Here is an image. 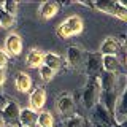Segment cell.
Wrapping results in <instances>:
<instances>
[{
    "label": "cell",
    "mask_w": 127,
    "mask_h": 127,
    "mask_svg": "<svg viewBox=\"0 0 127 127\" xmlns=\"http://www.w3.org/2000/svg\"><path fill=\"white\" fill-rule=\"evenodd\" d=\"M37 126L38 127H54V118L49 111H43L37 118Z\"/></svg>",
    "instance_id": "cell-22"
},
{
    "label": "cell",
    "mask_w": 127,
    "mask_h": 127,
    "mask_svg": "<svg viewBox=\"0 0 127 127\" xmlns=\"http://www.w3.org/2000/svg\"><path fill=\"white\" fill-rule=\"evenodd\" d=\"M40 75H41L43 81H51V79L54 78L56 71H54V70H51V68H48L46 65H41V67H40Z\"/></svg>",
    "instance_id": "cell-25"
},
{
    "label": "cell",
    "mask_w": 127,
    "mask_h": 127,
    "mask_svg": "<svg viewBox=\"0 0 127 127\" xmlns=\"http://www.w3.org/2000/svg\"><path fill=\"white\" fill-rule=\"evenodd\" d=\"M5 79H6V76H5V70H0V89H2L3 84H5Z\"/></svg>",
    "instance_id": "cell-27"
},
{
    "label": "cell",
    "mask_w": 127,
    "mask_h": 127,
    "mask_svg": "<svg viewBox=\"0 0 127 127\" xmlns=\"http://www.w3.org/2000/svg\"><path fill=\"white\" fill-rule=\"evenodd\" d=\"M14 24V18H11L10 14H6L5 11L0 8V27H5V29H10Z\"/></svg>",
    "instance_id": "cell-24"
},
{
    "label": "cell",
    "mask_w": 127,
    "mask_h": 127,
    "mask_svg": "<svg viewBox=\"0 0 127 127\" xmlns=\"http://www.w3.org/2000/svg\"><path fill=\"white\" fill-rule=\"evenodd\" d=\"M127 94L126 91H122L119 94V98L116 102V106H114V113H113V119H114V124H126L127 121Z\"/></svg>",
    "instance_id": "cell-9"
},
{
    "label": "cell",
    "mask_w": 127,
    "mask_h": 127,
    "mask_svg": "<svg viewBox=\"0 0 127 127\" xmlns=\"http://www.w3.org/2000/svg\"><path fill=\"white\" fill-rule=\"evenodd\" d=\"M113 127H126V124H114Z\"/></svg>",
    "instance_id": "cell-29"
},
{
    "label": "cell",
    "mask_w": 127,
    "mask_h": 127,
    "mask_svg": "<svg viewBox=\"0 0 127 127\" xmlns=\"http://www.w3.org/2000/svg\"><path fill=\"white\" fill-rule=\"evenodd\" d=\"M92 127H100V126H98V124H94V126H92Z\"/></svg>",
    "instance_id": "cell-30"
},
{
    "label": "cell",
    "mask_w": 127,
    "mask_h": 127,
    "mask_svg": "<svg viewBox=\"0 0 127 127\" xmlns=\"http://www.w3.org/2000/svg\"><path fill=\"white\" fill-rule=\"evenodd\" d=\"M84 68L89 78H98L102 75V56L98 53L87 54L86 62H84Z\"/></svg>",
    "instance_id": "cell-6"
},
{
    "label": "cell",
    "mask_w": 127,
    "mask_h": 127,
    "mask_svg": "<svg viewBox=\"0 0 127 127\" xmlns=\"http://www.w3.org/2000/svg\"><path fill=\"white\" fill-rule=\"evenodd\" d=\"M62 64H64V59L59 54H56V53H46L45 56H43V65H46L48 68H51L54 71H57L59 68H61Z\"/></svg>",
    "instance_id": "cell-19"
},
{
    "label": "cell",
    "mask_w": 127,
    "mask_h": 127,
    "mask_svg": "<svg viewBox=\"0 0 127 127\" xmlns=\"http://www.w3.org/2000/svg\"><path fill=\"white\" fill-rule=\"evenodd\" d=\"M92 110H94V116H92L94 124H98L100 127H113L114 126L113 116H111L108 111L103 108V105H102L100 102H98Z\"/></svg>",
    "instance_id": "cell-7"
},
{
    "label": "cell",
    "mask_w": 127,
    "mask_h": 127,
    "mask_svg": "<svg viewBox=\"0 0 127 127\" xmlns=\"http://www.w3.org/2000/svg\"><path fill=\"white\" fill-rule=\"evenodd\" d=\"M122 51V45L118 38L114 37H108L100 46V56H118Z\"/></svg>",
    "instance_id": "cell-11"
},
{
    "label": "cell",
    "mask_w": 127,
    "mask_h": 127,
    "mask_svg": "<svg viewBox=\"0 0 127 127\" xmlns=\"http://www.w3.org/2000/svg\"><path fill=\"white\" fill-rule=\"evenodd\" d=\"M8 54L5 53L3 49H0V70H5V67H6V64H8Z\"/></svg>",
    "instance_id": "cell-26"
},
{
    "label": "cell",
    "mask_w": 127,
    "mask_h": 127,
    "mask_svg": "<svg viewBox=\"0 0 127 127\" xmlns=\"http://www.w3.org/2000/svg\"><path fill=\"white\" fill-rule=\"evenodd\" d=\"M98 81H100V89L102 92H110V91H118V76L113 73H103L98 76Z\"/></svg>",
    "instance_id": "cell-16"
},
{
    "label": "cell",
    "mask_w": 127,
    "mask_h": 127,
    "mask_svg": "<svg viewBox=\"0 0 127 127\" xmlns=\"http://www.w3.org/2000/svg\"><path fill=\"white\" fill-rule=\"evenodd\" d=\"M91 8H95L98 11H103L106 14H111L114 18L127 21V6L121 2H95L91 3Z\"/></svg>",
    "instance_id": "cell-3"
},
{
    "label": "cell",
    "mask_w": 127,
    "mask_h": 127,
    "mask_svg": "<svg viewBox=\"0 0 127 127\" xmlns=\"http://www.w3.org/2000/svg\"><path fill=\"white\" fill-rule=\"evenodd\" d=\"M65 127H89V122H87L81 114L76 113V114H73L71 118H67Z\"/></svg>",
    "instance_id": "cell-21"
},
{
    "label": "cell",
    "mask_w": 127,
    "mask_h": 127,
    "mask_svg": "<svg viewBox=\"0 0 127 127\" xmlns=\"http://www.w3.org/2000/svg\"><path fill=\"white\" fill-rule=\"evenodd\" d=\"M67 62L73 68H79L81 65H84V53H83L81 48L70 46L67 49Z\"/></svg>",
    "instance_id": "cell-13"
},
{
    "label": "cell",
    "mask_w": 127,
    "mask_h": 127,
    "mask_svg": "<svg viewBox=\"0 0 127 127\" xmlns=\"http://www.w3.org/2000/svg\"><path fill=\"white\" fill-rule=\"evenodd\" d=\"M29 102H30V110L32 111H35V113L40 111L45 106V102H46V89L45 87H35L33 92L30 94Z\"/></svg>",
    "instance_id": "cell-12"
},
{
    "label": "cell",
    "mask_w": 127,
    "mask_h": 127,
    "mask_svg": "<svg viewBox=\"0 0 127 127\" xmlns=\"http://www.w3.org/2000/svg\"><path fill=\"white\" fill-rule=\"evenodd\" d=\"M6 102H8V100H6V97L0 94V110H2L3 106H5V103H6Z\"/></svg>",
    "instance_id": "cell-28"
},
{
    "label": "cell",
    "mask_w": 127,
    "mask_h": 127,
    "mask_svg": "<svg viewBox=\"0 0 127 127\" xmlns=\"http://www.w3.org/2000/svg\"><path fill=\"white\" fill-rule=\"evenodd\" d=\"M38 114L30 108H24L19 111V126L21 127H37Z\"/></svg>",
    "instance_id": "cell-18"
},
{
    "label": "cell",
    "mask_w": 127,
    "mask_h": 127,
    "mask_svg": "<svg viewBox=\"0 0 127 127\" xmlns=\"http://www.w3.org/2000/svg\"><path fill=\"white\" fill-rule=\"evenodd\" d=\"M59 10H61V5H59L57 2H43L41 5L38 8V13L41 16V19H45V21H49V19H53L56 14L59 13Z\"/></svg>",
    "instance_id": "cell-14"
},
{
    "label": "cell",
    "mask_w": 127,
    "mask_h": 127,
    "mask_svg": "<svg viewBox=\"0 0 127 127\" xmlns=\"http://www.w3.org/2000/svg\"><path fill=\"white\" fill-rule=\"evenodd\" d=\"M100 92H102V89H100L98 78H89V81L86 83L84 89H83V105H84V108L92 110L98 103Z\"/></svg>",
    "instance_id": "cell-2"
},
{
    "label": "cell",
    "mask_w": 127,
    "mask_h": 127,
    "mask_svg": "<svg viewBox=\"0 0 127 127\" xmlns=\"http://www.w3.org/2000/svg\"><path fill=\"white\" fill-rule=\"evenodd\" d=\"M83 19L79 18L78 14H73V16H70V18H67L64 22L59 24V27H57V35H59V38H70V37H75V35H79L83 32Z\"/></svg>",
    "instance_id": "cell-1"
},
{
    "label": "cell",
    "mask_w": 127,
    "mask_h": 127,
    "mask_svg": "<svg viewBox=\"0 0 127 127\" xmlns=\"http://www.w3.org/2000/svg\"><path fill=\"white\" fill-rule=\"evenodd\" d=\"M118 98H119V92H118V91H110V92H100V98H98V100H102L103 108L113 116Z\"/></svg>",
    "instance_id": "cell-15"
},
{
    "label": "cell",
    "mask_w": 127,
    "mask_h": 127,
    "mask_svg": "<svg viewBox=\"0 0 127 127\" xmlns=\"http://www.w3.org/2000/svg\"><path fill=\"white\" fill-rule=\"evenodd\" d=\"M0 8H2V6H0Z\"/></svg>",
    "instance_id": "cell-32"
},
{
    "label": "cell",
    "mask_w": 127,
    "mask_h": 127,
    "mask_svg": "<svg viewBox=\"0 0 127 127\" xmlns=\"http://www.w3.org/2000/svg\"><path fill=\"white\" fill-rule=\"evenodd\" d=\"M43 54L40 49H30L27 53V57H26V64L30 67V68H40L43 65Z\"/></svg>",
    "instance_id": "cell-20"
},
{
    "label": "cell",
    "mask_w": 127,
    "mask_h": 127,
    "mask_svg": "<svg viewBox=\"0 0 127 127\" xmlns=\"http://www.w3.org/2000/svg\"><path fill=\"white\" fill-rule=\"evenodd\" d=\"M19 105L13 100H8L2 110H0V116H2L3 122L8 124L10 127H21L19 126Z\"/></svg>",
    "instance_id": "cell-4"
},
{
    "label": "cell",
    "mask_w": 127,
    "mask_h": 127,
    "mask_svg": "<svg viewBox=\"0 0 127 127\" xmlns=\"http://www.w3.org/2000/svg\"><path fill=\"white\" fill-rule=\"evenodd\" d=\"M14 86L19 92L27 94V92H30V89H32V78L26 71H18V73H16V78H14Z\"/></svg>",
    "instance_id": "cell-17"
},
{
    "label": "cell",
    "mask_w": 127,
    "mask_h": 127,
    "mask_svg": "<svg viewBox=\"0 0 127 127\" xmlns=\"http://www.w3.org/2000/svg\"><path fill=\"white\" fill-rule=\"evenodd\" d=\"M57 110L64 118H71L76 114V105H75V98L68 94H64L57 100Z\"/></svg>",
    "instance_id": "cell-8"
},
{
    "label": "cell",
    "mask_w": 127,
    "mask_h": 127,
    "mask_svg": "<svg viewBox=\"0 0 127 127\" xmlns=\"http://www.w3.org/2000/svg\"><path fill=\"white\" fill-rule=\"evenodd\" d=\"M0 127H2V126H0Z\"/></svg>",
    "instance_id": "cell-31"
},
{
    "label": "cell",
    "mask_w": 127,
    "mask_h": 127,
    "mask_svg": "<svg viewBox=\"0 0 127 127\" xmlns=\"http://www.w3.org/2000/svg\"><path fill=\"white\" fill-rule=\"evenodd\" d=\"M102 68L106 73H113L116 76H124L126 68L122 61L118 56H102Z\"/></svg>",
    "instance_id": "cell-5"
},
{
    "label": "cell",
    "mask_w": 127,
    "mask_h": 127,
    "mask_svg": "<svg viewBox=\"0 0 127 127\" xmlns=\"http://www.w3.org/2000/svg\"><path fill=\"white\" fill-rule=\"evenodd\" d=\"M22 51V38L18 33H10L5 40V53L8 54V57H16L19 56Z\"/></svg>",
    "instance_id": "cell-10"
},
{
    "label": "cell",
    "mask_w": 127,
    "mask_h": 127,
    "mask_svg": "<svg viewBox=\"0 0 127 127\" xmlns=\"http://www.w3.org/2000/svg\"><path fill=\"white\" fill-rule=\"evenodd\" d=\"M0 6H2V10L5 11L6 14H10L11 18H14L16 13H18V6H19V3H18V2H14V0H8V2L0 3Z\"/></svg>",
    "instance_id": "cell-23"
}]
</instances>
